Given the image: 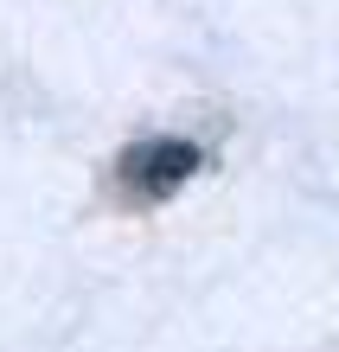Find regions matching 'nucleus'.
<instances>
[{"label": "nucleus", "instance_id": "obj_1", "mask_svg": "<svg viewBox=\"0 0 339 352\" xmlns=\"http://www.w3.org/2000/svg\"><path fill=\"white\" fill-rule=\"evenodd\" d=\"M193 167H199V148H193V141H147V148H135L129 160H122L129 186H135V192H147V199L186 186V179H193Z\"/></svg>", "mask_w": 339, "mask_h": 352}]
</instances>
